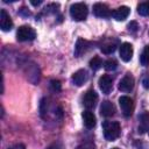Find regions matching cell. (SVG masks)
I'll return each instance as SVG.
<instances>
[{"instance_id": "21", "label": "cell", "mask_w": 149, "mask_h": 149, "mask_svg": "<svg viewBox=\"0 0 149 149\" xmlns=\"http://www.w3.org/2000/svg\"><path fill=\"white\" fill-rule=\"evenodd\" d=\"M104 66H105V69H106L107 71H113V70H115V69L118 68V63H116V61H114V59H108V61L105 62Z\"/></svg>"}, {"instance_id": "23", "label": "cell", "mask_w": 149, "mask_h": 149, "mask_svg": "<svg viewBox=\"0 0 149 149\" xmlns=\"http://www.w3.org/2000/svg\"><path fill=\"white\" fill-rule=\"evenodd\" d=\"M127 27H128V30H129L130 33H136L137 29H139V24H137L136 21H130Z\"/></svg>"}, {"instance_id": "9", "label": "cell", "mask_w": 149, "mask_h": 149, "mask_svg": "<svg viewBox=\"0 0 149 149\" xmlns=\"http://www.w3.org/2000/svg\"><path fill=\"white\" fill-rule=\"evenodd\" d=\"M134 88V78L132 74L127 73L119 83V90L122 92H130Z\"/></svg>"}, {"instance_id": "17", "label": "cell", "mask_w": 149, "mask_h": 149, "mask_svg": "<svg viewBox=\"0 0 149 149\" xmlns=\"http://www.w3.org/2000/svg\"><path fill=\"white\" fill-rule=\"evenodd\" d=\"M140 63L143 66L149 65V45H146L143 48V50L141 52V56H140Z\"/></svg>"}, {"instance_id": "19", "label": "cell", "mask_w": 149, "mask_h": 149, "mask_svg": "<svg viewBox=\"0 0 149 149\" xmlns=\"http://www.w3.org/2000/svg\"><path fill=\"white\" fill-rule=\"evenodd\" d=\"M90 66H91V69L94 70V71L99 70V69L102 66V61H101V58H100L99 56L93 57V58L90 61Z\"/></svg>"}, {"instance_id": "29", "label": "cell", "mask_w": 149, "mask_h": 149, "mask_svg": "<svg viewBox=\"0 0 149 149\" xmlns=\"http://www.w3.org/2000/svg\"><path fill=\"white\" fill-rule=\"evenodd\" d=\"M112 149H118V148H112Z\"/></svg>"}, {"instance_id": "7", "label": "cell", "mask_w": 149, "mask_h": 149, "mask_svg": "<svg viewBox=\"0 0 149 149\" xmlns=\"http://www.w3.org/2000/svg\"><path fill=\"white\" fill-rule=\"evenodd\" d=\"M97 101H98V94H97V92L93 91V90L87 91V92L85 93L84 98H83V104H84V106H85L87 109L93 108V107L95 106Z\"/></svg>"}, {"instance_id": "6", "label": "cell", "mask_w": 149, "mask_h": 149, "mask_svg": "<svg viewBox=\"0 0 149 149\" xmlns=\"http://www.w3.org/2000/svg\"><path fill=\"white\" fill-rule=\"evenodd\" d=\"M98 84H99V88L102 91V93H105V94H109L111 93V91L113 88V80H112V78L109 76H107V74L101 76L99 78Z\"/></svg>"}, {"instance_id": "4", "label": "cell", "mask_w": 149, "mask_h": 149, "mask_svg": "<svg viewBox=\"0 0 149 149\" xmlns=\"http://www.w3.org/2000/svg\"><path fill=\"white\" fill-rule=\"evenodd\" d=\"M119 105H120L122 114L126 118H129L133 114V112H134V101H133L132 98H129L127 95L120 97L119 98Z\"/></svg>"}, {"instance_id": "2", "label": "cell", "mask_w": 149, "mask_h": 149, "mask_svg": "<svg viewBox=\"0 0 149 149\" xmlns=\"http://www.w3.org/2000/svg\"><path fill=\"white\" fill-rule=\"evenodd\" d=\"M87 13H88L87 6L85 3H83V2L73 3L70 7V15L76 21H83V20H85L86 16H87Z\"/></svg>"}, {"instance_id": "20", "label": "cell", "mask_w": 149, "mask_h": 149, "mask_svg": "<svg viewBox=\"0 0 149 149\" xmlns=\"http://www.w3.org/2000/svg\"><path fill=\"white\" fill-rule=\"evenodd\" d=\"M115 48H116V45L114 43H106V44H104L101 47V51L104 54H106V55H109L115 50Z\"/></svg>"}, {"instance_id": "10", "label": "cell", "mask_w": 149, "mask_h": 149, "mask_svg": "<svg viewBox=\"0 0 149 149\" xmlns=\"http://www.w3.org/2000/svg\"><path fill=\"white\" fill-rule=\"evenodd\" d=\"M0 27L3 31H8L13 28V21L5 9L0 10Z\"/></svg>"}, {"instance_id": "24", "label": "cell", "mask_w": 149, "mask_h": 149, "mask_svg": "<svg viewBox=\"0 0 149 149\" xmlns=\"http://www.w3.org/2000/svg\"><path fill=\"white\" fill-rule=\"evenodd\" d=\"M50 87L55 92L61 91V83H59V80H51L50 81Z\"/></svg>"}, {"instance_id": "3", "label": "cell", "mask_w": 149, "mask_h": 149, "mask_svg": "<svg viewBox=\"0 0 149 149\" xmlns=\"http://www.w3.org/2000/svg\"><path fill=\"white\" fill-rule=\"evenodd\" d=\"M36 37V31L30 26H21L16 31V38L20 42L33 41Z\"/></svg>"}, {"instance_id": "27", "label": "cell", "mask_w": 149, "mask_h": 149, "mask_svg": "<svg viewBox=\"0 0 149 149\" xmlns=\"http://www.w3.org/2000/svg\"><path fill=\"white\" fill-rule=\"evenodd\" d=\"M30 3L34 5V6H38V5L42 3V0H38V1H30Z\"/></svg>"}, {"instance_id": "8", "label": "cell", "mask_w": 149, "mask_h": 149, "mask_svg": "<svg viewBox=\"0 0 149 149\" xmlns=\"http://www.w3.org/2000/svg\"><path fill=\"white\" fill-rule=\"evenodd\" d=\"M93 13H94L95 16L102 17V19L109 17V16L112 15V12H111L109 7H108L107 5L100 3V2H99V3H95V5L93 6Z\"/></svg>"}, {"instance_id": "15", "label": "cell", "mask_w": 149, "mask_h": 149, "mask_svg": "<svg viewBox=\"0 0 149 149\" xmlns=\"http://www.w3.org/2000/svg\"><path fill=\"white\" fill-rule=\"evenodd\" d=\"M88 42L85 41L84 38H78L77 42H76V45H74V56L76 57H80L88 48Z\"/></svg>"}, {"instance_id": "22", "label": "cell", "mask_w": 149, "mask_h": 149, "mask_svg": "<svg viewBox=\"0 0 149 149\" xmlns=\"http://www.w3.org/2000/svg\"><path fill=\"white\" fill-rule=\"evenodd\" d=\"M47 109H48V106H47V99H42L41 100V105H40V113H41V116L44 118L45 113H47Z\"/></svg>"}, {"instance_id": "26", "label": "cell", "mask_w": 149, "mask_h": 149, "mask_svg": "<svg viewBox=\"0 0 149 149\" xmlns=\"http://www.w3.org/2000/svg\"><path fill=\"white\" fill-rule=\"evenodd\" d=\"M8 149H26V147H24V144H22V143H17V144L12 146V147L8 148Z\"/></svg>"}, {"instance_id": "12", "label": "cell", "mask_w": 149, "mask_h": 149, "mask_svg": "<svg viewBox=\"0 0 149 149\" xmlns=\"http://www.w3.org/2000/svg\"><path fill=\"white\" fill-rule=\"evenodd\" d=\"M129 13H130V9H129L127 6H121V7L114 9V10L112 12V16H113V19H115L116 21H123V20H126V19L128 17Z\"/></svg>"}, {"instance_id": "28", "label": "cell", "mask_w": 149, "mask_h": 149, "mask_svg": "<svg viewBox=\"0 0 149 149\" xmlns=\"http://www.w3.org/2000/svg\"><path fill=\"white\" fill-rule=\"evenodd\" d=\"M50 149H59V148H57V147H51Z\"/></svg>"}, {"instance_id": "13", "label": "cell", "mask_w": 149, "mask_h": 149, "mask_svg": "<svg viewBox=\"0 0 149 149\" xmlns=\"http://www.w3.org/2000/svg\"><path fill=\"white\" fill-rule=\"evenodd\" d=\"M87 77H88V76H87L86 70L80 69V70H78V71H76V72L73 73V76H72V81H73L74 85L81 86V85H84V84L86 83Z\"/></svg>"}, {"instance_id": "1", "label": "cell", "mask_w": 149, "mask_h": 149, "mask_svg": "<svg viewBox=\"0 0 149 149\" xmlns=\"http://www.w3.org/2000/svg\"><path fill=\"white\" fill-rule=\"evenodd\" d=\"M102 129L107 141H115L120 136V125L116 121H105L102 123Z\"/></svg>"}, {"instance_id": "25", "label": "cell", "mask_w": 149, "mask_h": 149, "mask_svg": "<svg viewBox=\"0 0 149 149\" xmlns=\"http://www.w3.org/2000/svg\"><path fill=\"white\" fill-rule=\"evenodd\" d=\"M142 85H143V87H144L146 90H149V74L144 76V78H143V80H142Z\"/></svg>"}, {"instance_id": "11", "label": "cell", "mask_w": 149, "mask_h": 149, "mask_svg": "<svg viewBox=\"0 0 149 149\" xmlns=\"http://www.w3.org/2000/svg\"><path fill=\"white\" fill-rule=\"evenodd\" d=\"M100 114L102 116H106V118L113 116L115 114V106L113 105V102L109 100L102 101V104L100 106Z\"/></svg>"}, {"instance_id": "18", "label": "cell", "mask_w": 149, "mask_h": 149, "mask_svg": "<svg viewBox=\"0 0 149 149\" xmlns=\"http://www.w3.org/2000/svg\"><path fill=\"white\" fill-rule=\"evenodd\" d=\"M137 12L142 16H149V1L141 2L137 6Z\"/></svg>"}, {"instance_id": "14", "label": "cell", "mask_w": 149, "mask_h": 149, "mask_svg": "<svg viewBox=\"0 0 149 149\" xmlns=\"http://www.w3.org/2000/svg\"><path fill=\"white\" fill-rule=\"evenodd\" d=\"M81 116H83V121H84V125L86 126V128L91 129V128H93L95 126V121L97 120H95V115L93 114V112H91L88 109L84 111Z\"/></svg>"}, {"instance_id": "5", "label": "cell", "mask_w": 149, "mask_h": 149, "mask_svg": "<svg viewBox=\"0 0 149 149\" xmlns=\"http://www.w3.org/2000/svg\"><path fill=\"white\" fill-rule=\"evenodd\" d=\"M133 45L128 42H125L120 45V50H119V54H120V57L123 62H129L133 57Z\"/></svg>"}, {"instance_id": "16", "label": "cell", "mask_w": 149, "mask_h": 149, "mask_svg": "<svg viewBox=\"0 0 149 149\" xmlns=\"http://www.w3.org/2000/svg\"><path fill=\"white\" fill-rule=\"evenodd\" d=\"M140 126H139V132L144 133L146 130L149 129V113L148 112H143L140 115Z\"/></svg>"}]
</instances>
